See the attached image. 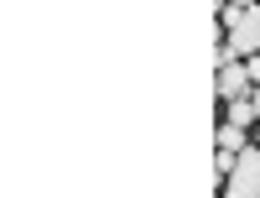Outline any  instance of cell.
<instances>
[{"label":"cell","mask_w":260,"mask_h":198,"mask_svg":"<svg viewBox=\"0 0 260 198\" xmlns=\"http://www.w3.org/2000/svg\"><path fill=\"white\" fill-rule=\"evenodd\" d=\"M219 21H224V37L240 47V58L260 52V0H255V6H224Z\"/></svg>","instance_id":"1"},{"label":"cell","mask_w":260,"mask_h":198,"mask_svg":"<svg viewBox=\"0 0 260 198\" xmlns=\"http://www.w3.org/2000/svg\"><path fill=\"white\" fill-rule=\"evenodd\" d=\"M224 188H229V198H260V141L240 146V162L224 178Z\"/></svg>","instance_id":"2"},{"label":"cell","mask_w":260,"mask_h":198,"mask_svg":"<svg viewBox=\"0 0 260 198\" xmlns=\"http://www.w3.org/2000/svg\"><path fill=\"white\" fill-rule=\"evenodd\" d=\"M213 89H219V99H240V94H255V78H250V68H240V58H234V63L219 68Z\"/></svg>","instance_id":"3"},{"label":"cell","mask_w":260,"mask_h":198,"mask_svg":"<svg viewBox=\"0 0 260 198\" xmlns=\"http://www.w3.org/2000/svg\"><path fill=\"white\" fill-rule=\"evenodd\" d=\"M224 115L234 125H260V109H255V94H240V99H224Z\"/></svg>","instance_id":"4"},{"label":"cell","mask_w":260,"mask_h":198,"mask_svg":"<svg viewBox=\"0 0 260 198\" xmlns=\"http://www.w3.org/2000/svg\"><path fill=\"white\" fill-rule=\"evenodd\" d=\"M213 141H219V146H234V151H240V146H245V125L224 120V125H219V136H213Z\"/></svg>","instance_id":"5"},{"label":"cell","mask_w":260,"mask_h":198,"mask_svg":"<svg viewBox=\"0 0 260 198\" xmlns=\"http://www.w3.org/2000/svg\"><path fill=\"white\" fill-rule=\"evenodd\" d=\"M245 68H250V78L260 83V52H245Z\"/></svg>","instance_id":"6"},{"label":"cell","mask_w":260,"mask_h":198,"mask_svg":"<svg viewBox=\"0 0 260 198\" xmlns=\"http://www.w3.org/2000/svg\"><path fill=\"white\" fill-rule=\"evenodd\" d=\"M224 6H255V0H224Z\"/></svg>","instance_id":"7"},{"label":"cell","mask_w":260,"mask_h":198,"mask_svg":"<svg viewBox=\"0 0 260 198\" xmlns=\"http://www.w3.org/2000/svg\"><path fill=\"white\" fill-rule=\"evenodd\" d=\"M255 109H260V83H255Z\"/></svg>","instance_id":"8"},{"label":"cell","mask_w":260,"mask_h":198,"mask_svg":"<svg viewBox=\"0 0 260 198\" xmlns=\"http://www.w3.org/2000/svg\"><path fill=\"white\" fill-rule=\"evenodd\" d=\"M255 141H260V136H255Z\"/></svg>","instance_id":"9"}]
</instances>
